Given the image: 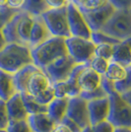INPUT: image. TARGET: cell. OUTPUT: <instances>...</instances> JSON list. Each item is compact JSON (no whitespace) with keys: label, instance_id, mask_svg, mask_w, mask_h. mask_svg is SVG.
<instances>
[{"label":"cell","instance_id":"5bb4252c","mask_svg":"<svg viewBox=\"0 0 131 132\" xmlns=\"http://www.w3.org/2000/svg\"><path fill=\"white\" fill-rule=\"evenodd\" d=\"M78 84L81 90V93L93 92L102 86V75L94 71L88 65L80 73L78 78Z\"/></svg>","mask_w":131,"mask_h":132},{"label":"cell","instance_id":"ac0fdd59","mask_svg":"<svg viewBox=\"0 0 131 132\" xmlns=\"http://www.w3.org/2000/svg\"><path fill=\"white\" fill-rule=\"evenodd\" d=\"M69 99L65 98H55L47 105V113L55 123H60L67 116Z\"/></svg>","mask_w":131,"mask_h":132},{"label":"cell","instance_id":"4316f807","mask_svg":"<svg viewBox=\"0 0 131 132\" xmlns=\"http://www.w3.org/2000/svg\"><path fill=\"white\" fill-rule=\"evenodd\" d=\"M81 12L91 11L104 6L109 3V0H70Z\"/></svg>","mask_w":131,"mask_h":132},{"label":"cell","instance_id":"d590c367","mask_svg":"<svg viewBox=\"0 0 131 132\" xmlns=\"http://www.w3.org/2000/svg\"><path fill=\"white\" fill-rule=\"evenodd\" d=\"M94 132H114L115 127L109 120L100 122L96 125L92 126Z\"/></svg>","mask_w":131,"mask_h":132},{"label":"cell","instance_id":"e575fe53","mask_svg":"<svg viewBox=\"0 0 131 132\" xmlns=\"http://www.w3.org/2000/svg\"><path fill=\"white\" fill-rule=\"evenodd\" d=\"M10 123V119L7 112L6 103L4 101L0 100V129H7Z\"/></svg>","mask_w":131,"mask_h":132},{"label":"cell","instance_id":"f1b7e54d","mask_svg":"<svg viewBox=\"0 0 131 132\" xmlns=\"http://www.w3.org/2000/svg\"><path fill=\"white\" fill-rule=\"evenodd\" d=\"M109 61L105 60L104 58L95 56L93 59L91 60V62L89 63V66L93 69L94 71H96L100 75L104 76V74H105V72H107V70H108V68H109Z\"/></svg>","mask_w":131,"mask_h":132},{"label":"cell","instance_id":"8d00e7d4","mask_svg":"<svg viewBox=\"0 0 131 132\" xmlns=\"http://www.w3.org/2000/svg\"><path fill=\"white\" fill-rule=\"evenodd\" d=\"M109 3H110L116 10L131 9V0H109Z\"/></svg>","mask_w":131,"mask_h":132},{"label":"cell","instance_id":"681fc988","mask_svg":"<svg viewBox=\"0 0 131 132\" xmlns=\"http://www.w3.org/2000/svg\"><path fill=\"white\" fill-rule=\"evenodd\" d=\"M0 132H8L7 129H0Z\"/></svg>","mask_w":131,"mask_h":132},{"label":"cell","instance_id":"b9f144b4","mask_svg":"<svg viewBox=\"0 0 131 132\" xmlns=\"http://www.w3.org/2000/svg\"><path fill=\"white\" fill-rule=\"evenodd\" d=\"M52 132H72L69 127L67 126L66 124H64L63 122H60V123H57L55 125L54 129L52 130Z\"/></svg>","mask_w":131,"mask_h":132},{"label":"cell","instance_id":"9a60e30c","mask_svg":"<svg viewBox=\"0 0 131 132\" xmlns=\"http://www.w3.org/2000/svg\"><path fill=\"white\" fill-rule=\"evenodd\" d=\"M51 34L48 31L45 23L43 20V18L39 17H34V25L32 28V32L30 36L29 40V47L32 50L37 47L40 44L47 40L49 38H51Z\"/></svg>","mask_w":131,"mask_h":132},{"label":"cell","instance_id":"ba28073f","mask_svg":"<svg viewBox=\"0 0 131 132\" xmlns=\"http://www.w3.org/2000/svg\"><path fill=\"white\" fill-rule=\"evenodd\" d=\"M77 63L69 54L64 55L52 62L43 71L47 75L52 84L64 82L70 77Z\"/></svg>","mask_w":131,"mask_h":132},{"label":"cell","instance_id":"8992f818","mask_svg":"<svg viewBox=\"0 0 131 132\" xmlns=\"http://www.w3.org/2000/svg\"><path fill=\"white\" fill-rule=\"evenodd\" d=\"M40 17L52 37L65 39L71 37L67 18V7L61 9H48Z\"/></svg>","mask_w":131,"mask_h":132},{"label":"cell","instance_id":"ee69618b","mask_svg":"<svg viewBox=\"0 0 131 132\" xmlns=\"http://www.w3.org/2000/svg\"><path fill=\"white\" fill-rule=\"evenodd\" d=\"M6 44H7V42H6V39H5V38H4L2 32L0 31V51L5 47Z\"/></svg>","mask_w":131,"mask_h":132},{"label":"cell","instance_id":"836d02e7","mask_svg":"<svg viewBox=\"0 0 131 132\" xmlns=\"http://www.w3.org/2000/svg\"><path fill=\"white\" fill-rule=\"evenodd\" d=\"M80 97L83 98L84 100H86L88 102L90 101H94V100H99V99H103L105 97H109V95L105 93L104 89L102 88V86L99 89L95 90L93 92H88V93H81L80 94Z\"/></svg>","mask_w":131,"mask_h":132},{"label":"cell","instance_id":"74e56055","mask_svg":"<svg viewBox=\"0 0 131 132\" xmlns=\"http://www.w3.org/2000/svg\"><path fill=\"white\" fill-rule=\"evenodd\" d=\"M49 9H61L67 7L69 0H45Z\"/></svg>","mask_w":131,"mask_h":132},{"label":"cell","instance_id":"7c38bea8","mask_svg":"<svg viewBox=\"0 0 131 132\" xmlns=\"http://www.w3.org/2000/svg\"><path fill=\"white\" fill-rule=\"evenodd\" d=\"M115 10L116 9L110 3H108L98 9L82 12V14L91 31L98 32L104 27V25L108 23Z\"/></svg>","mask_w":131,"mask_h":132},{"label":"cell","instance_id":"7402d4cb","mask_svg":"<svg viewBox=\"0 0 131 132\" xmlns=\"http://www.w3.org/2000/svg\"><path fill=\"white\" fill-rule=\"evenodd\" d=\"M111 61L124 67L131 65V48L124 42H120L119 44L113 45V54Z\"/></svg>","mask_w":131,"mask_h":132},{"label":"cell","instance_id":"484cf974","mask_svg":"<svg viewBox=\"0 0 131 132\" xmlns=\"http://www.w3.org/2000/svg\"><path fill=\"white\" fill-rule=\"evenodd\" d=\"M104 76L110 81H112L114 84L121 82L126 77V67L113 61H109V68Z\"/></svg>","mask_w":131,"mask_h":132},{"label":"cell","instance_id":"ffe728a7","mask_svg":"<svg viewBox=\"0 0 131 132\" xmlns=\"http://www.w3.org/2000/svg\"><path fill=\"white\" fill-rule=\"evenodd\" d=\"M21 16H22V10L20 12H18L16 15L4 26V28L1 30V32H2L4 38H5L6 42H7V44H23L22 40L19 37V33H18V26H19Z\"/></svg>","mask_w":131,"mask_h":132},{"label":"cell","instance_id":"2e32d148","mask_svg":"<svg viewBox=\"0 0 131 132\" xmlns=\"http://www.w3.org/2000/svg\"><path fill=\"white\" fill-rule=\"evenodd\" d=\"M5 103L10 121L27 120L29 113L25 108L21 93H16L11 99Z\"/></svg>","mask_w":131,"mask_h":132},{"label":"cell","instance_id":"277c9868","mask_svg":"<svg viewBox=\"0 0 131 132\" xmlns=\"http://www.w3.org/2000/svg\"><path fill=\"white\" fill-rule=\"evenodd\" d=\"M101 31L119 42L129 39L131 37V9L115 10Z\"/></svg>","mask_w":131,"mask_h":132},{"label":"cell","instance_id":"4dcf8cb0","mask_svg":"<svg viewBox=\"0 0 131 132\" xmlns=\"http://www.w3.org/2000/svg\"><path fill=\"white\" fill-rule=\"evenodd\" d=\"M115 90L120 95L131 90V65L126 67V77L121 82L115 83Z\"/></svg>","mask_w":131,"mask_h":132},{"label":"cell","instance_id":"6da1fadb","mask_svg":"<svg viewBox=\"0 0 131 132\" xmlns=\"http://www.w3.org/2000/svg\"><path fill=\"white\" fill-rule=\"evenodd\" d=\"M30 64H34V62L31 48L28 45L7 44L0 51V70L15 74Z\"/></svg>","mask_w":131,"mask_h":132},{"label":"cell","instance_id":"cb8c5ba5","mask_svg":"<svg viewBox=\"0 0 131 132\" xmlns=\"http://www.w3.org/2000/svg\"><path fill=\"white\" fill-rule=\"evenodd\" d=\"M22 99L24 102L25 108L27 110L29 116L31 114H38V113H46L47 112V105L39 104L37 100L28 93H21Z\"/></svg>","mask_w":131,"mask_h":132},{"label":"cell","instance_id":"c3c4849f","mask_svg":"<svg viewBox=\"0 0 131 132\" xmlns=\"http://www.w3.org/2000/svg\"><path fill=\"white\" fill-rule=\"evenodd\" d=\"M123 42H124V43H125V44H127V45H128V46H129V47L131 48V37L129 38V39H125V40H123Z\"/></svg>","mask_w":131,"mask_h":132},{"label":"cell","instance_id":"7dc6e473","mask_svg":"<svg viewBox=\"0 0 131 132\" xmlns=\"http://www.w3.org/2000/svg\"><path fill=\"white\" fill-rule=\"evenodd\" d=\"M81 132H94V131H93L92 126H88V127H86V128H84Z\"/></svg>","mask_w":131,"mask_h":132},{"label":"cell","instance_id":"30bf717a","mask_svg":"<svg viewBox=\"0 0 131 132\" xmlns=\"http://www.w3.org/2000/svg\"><path fill=\"white\" fill-rule=\"evenodd\" d=\"M86 66H88V64H77L73 69L70 77L66 81L53 84L55 98L72 99L80 96L81 90L78 84V78L80 73Z\"/></svg>","mask_w":131,"mask_h":132},{"label":"cell","instance_id":"52a82bcc","mask_svg":"<svg viewBox=\"0 0 131 132\" xmlns=\"http://www.w3.org/2000/svg\"><path fill=\"white\" fill-rule=\"evenodd\" d=\"M68 54L77 64H88L95 57L96 44L91 39L70 37L65 39Z\"/></svg>","mask_w":131,"mask_h":132},{"label":"cell","instance_id":"83f0119b","mask_svg":"<svg viewBox=\"0 0 131 132\" xmlns=\"http://www.w3.org/2000/svg\"><path fill=\"white\" fill-rule=\"evenodd\" d=\"M91 40H92L96 45H99V44H110V45H115V44H117L120 43L119 40L111 38L110 36L107 35V34L104 33V32H102V31L92 32Z\"/></svg>","mask_w":131,"mask_h":132},{"label":"cell","instance_id":"4fadbf2b","mask_svg":"<svg viewBox=\"0 0 131 132\" xmlns=\"http://www.w3.org/2000/svg\"><path fill=\"white\" fill-rule=\"evenodd\" d=\"M88 110L91 126L109 119L110 111V101L109 97L88 102Z\"/></svg>","mask_w":131,"mask_h":132},{"label":"cell","instance_id":"3957f363","mask_svg":"<svg viewBox=\"0 0 131 132\" xmlns=\"http://www.w3.org/2000/svg\"><path fill=\"white\" fill-rule=\"evenodd\" d=\"M27 93L44 105H48L55 99L53 84L42 69L32 75L28 84Z\"/></svg>","mask_w":131,"mask_h":132},{"label":"cell","instance_id":"5b68a950","mask_svg":"<svg viewBox=\"0 0 131 132\" xmlns=\"http://www.w3.org/2000/svg\"><path fill=\"white\" fill-rule=\"evenodd\" d=\"M110 111L108 120L115 127L131 128V105L116 91L109 95Z\"/></svg>","mask_w":131,"mask_h":132},{"label":"cell","instance_id":"60d3db41","mask_svg":"<svg viewBox=\"0 0 131 132\" xmlns=\"http://www.w3.org/2000/svg\"><path fill=\"white\" fill-rule=\"evenodd\" d=\"M25 4V0H8V7L14 10H22Z\"/></svg>","mask_w":131,"mask_h":132},{"label":"cell","instance_id":"7a4b0ae2","mask_svg":"<svg viewBox=\"0 0 131 132\" xmlns=\"http://www.w3.org/2000/svg\"><path fill=\"white\" fill-rule=\"evenodd\" d=\"M34 64L44 70L58 58L68 54L65 39L51 37L37 47L31 50Z\"/></svg>","mask_w":131,"mask_h":132},{"label":"cell","instance_id":"d6986e66","mask_svg":"<svg viewBox=\"0 0 131 132\" xmlns=\"http://www.w3.org/2000/svg\"><path fill=\"white\" fill-rule=\"evenodd\" d=\"M38 70H39V68H38L35 64H30L13 74L14 84L18 93H27L29 81L32 75Z\"/></svg>","mask_w":131,"mask_h":132},{"label":"cell","instance_id":"44dd1931","mask_svg":"<svg viewBox=\"0 0 131 132\" xmlns=\"http://www.w3.org/2000/svg\"><path fill=\"white\" fill-rule=\"evenodd\" d=\"M18 93L14 84L13 74L0 70V100L7 102Z\"/></svg>","mask_w":131,"mask_h":132},{"label":"cell","instance_id":"bcb514c9","mask_svg":"<svg viewBox=\"0 0 131 132\" xmlns=\"http://www.w3.org/2000/svg\"><path fill=\"white\" fill-rule=\"evenodd\" d=\"M8 6V0H0V8H4Z\"/></svg>","mask_w":131,"mask_h":132},{"label":"cell","instance_id":"9c48e42d","mask_svg":"<svg viewBox=\"0 0 131 132\" xmlns=\"http://www.w3.org/2000/svg\"><path fill=\"white\" fill-rule=\"evenodd\" d=\"M67 18H68V25L71 37L91 39L92 36L91 29L89 28L87 22L85 21L82 12L71 1H69L67 5Z\"/></svg>","mask_w":131,"mask_h":132},{"label":"cell","instance_id":"f35d334b","mask_svg":"<svg viewBox=\"0 0 131 132\" xmlns=\"http://www.w3.org/2000/svg\"><path fill=\"white\" fill-rule=\"evenodd\" d=\"M102 88L105 91V93L108 95H110L111 93L115 92V84L112 81L109 80L108 78L104 76H102Z\"/></svg>","mask_w":131,"mask_h":132},{"label":"cell","instance_id":"1f68e13d","mask_svg":"<svg viewBox=\"0 0 131 132\" xmlns=\"http://www.w3.org/2000/svg\"><path fill=\"white\" fill-rule=\"evenodd\" d=\"M8 132H33L28 120L10 121L7 127Z\"/></svg>","mask_w":131,"mask_h":132},{"label":"cell","instance_id":"f546056e","mask_svg":"<svg viewBox=\"0 0 131 132\" xmlns=\"http://www.w3.org/2000/svg\"><path fill=\"white\" fill-rule=\"evenodd\" d=\"M113 54V45L110 44H99L95 48V56L104 58L108 61H111Z\"/></svg>","mask_w":131,"mask_h":132},{"label":"cell","instance_id":"7bdbcfd3","mask_svg":"<svg viewBox=\"0 0 131 132\" xmlns=\"http://www.w3.org/2000/svg\"><path fill=\"white\" fill-rule=\"evenodd\" d=\"M121 97L123 98V100H124L125 102H127V103L131 105V90L127 91L125 93L121 94Z\"/></svg>","mask_w":131,"mask_h":132},{"label":"cell","instance_id":"d6a6232c","mask_svg":"<svg viewBox=\"0 0 131 132\" xmlns=\"http://www.w3.org/2000/svg\"><path fill=\"white\" fill-rule=\"evenodd\" d=\"M20 11L21 10H14L8 6L4 7V8H0V31L4 28V26L16 15L18 12Z\"/></svg>","mask_w":131,"mask_h":132},{"label":"cell","instance_id":"603a6c76","mask_svg":"<svg viewBox=\"0 0 131 132\" xmlns=\"http://www.w3.org/2000/svg\"><path fill=\"white\" fill-rule=\"evenodd\" d=\"M33 25L34 17L27 12L22 11V16L19 22V26H18V33H19V37L22 40L23 44L28 45V46H29V40H30V36H31Z\"/></svg>","mask_w":131,"mask_h":132},{"label":"cell","instance_id":"ab89813d","mask_svg":"<svg viewBox=\"0 0 131 132\" xmlns=\"http://www.w3.org/2000/svg\"><path fill=\"white\" fill-rule=\"evenodd\" d=\"M62 122L69 127V129H70L72 132H81L83 130L82 128L79 126L77 123H75L74 121L71 120V119H70V118H68V117H65Z\"/></svg>","mask_w":131,"mask_h":132},{"label":"cell","instance_id":"f6af8a7d","mask_svg":"<svg viewBox=\"0 0 131 132\" xmlns=\"http://www.w3.org/2000/svg\"><path fill=\"white\" fill-rule=\"evenodd\" d=\"M114 132H131V128H127V127H118V128H115Z\"/></svg>","mask_w":131,"mask_h":132},{"label":"cell","instance_id":"e0dca14e","mask_svg":"<svg viewBox=\"0 0 131 132\" xmlns=\"http://www.w3.org/2000/svg\"><path fill=\"white\" fill-rule=\"evenodd\" d=\"M27 120L33 132H52L56 125L47 112L31 114L29 116Z\"/></svg>","mask_w":131,"mask_h":132},{"label":"cell","instance_id":"f907efd6","mask_svg":"<svg viewBox=\"0 0 131 132\" xmlns=\"http://www.w3.org/2000/svg\"><path fill=\"white\" fill-rule=\"evenodd\" d=\"M69 1H70V0H69Z\"/></svg>","mask_w":131,"mask_h":132},{"label":"cell","instance_id":"d4e9b609","mask_svg":"<svg viewBox=\"0 0 131 132\" xmlns=\"http://www.w3.org/2000/svg\"><path fill=\"white\" fill-rule=\"evenodd\" d=\"M48 9L45 0H25L22 11L27 12L33 17H39Z\"/></svg>","mask_w":131,"mask_h":132},{"label":"cell","instance_id":"8fae6325","mask_svg":"<svg viewBox=\"0 0 131 132\" xmlns=\"http://www.w3.org/2000/svg\"><path fill=\"white\" fill-rule=\"evenodd\" d=\"M66 117L70 118L75 123H77L82 129L91 126L88 110V101L84 100L80 96L69 99Z\"/></svg>","mask_w":131,"mask_h":132}]
</instances>
